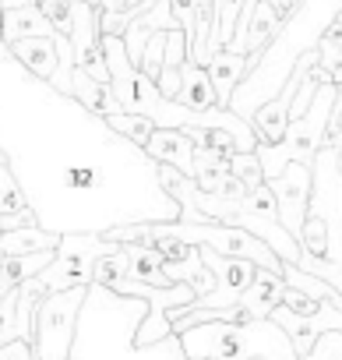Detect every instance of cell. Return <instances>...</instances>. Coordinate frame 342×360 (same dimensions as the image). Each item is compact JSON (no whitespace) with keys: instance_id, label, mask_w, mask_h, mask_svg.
I'll return each mask as SVG.
<instances>
[{"instance_id":"1","label":"cell","mask_w":342,"mask_h":360,"mask_svg":"<svg viewBox=\"0 0 342 360\" xmlns=\"http://www.w3.org/2000/svg\"><path fill=\"white\" fill-rule=\"evenodd\" d=\"M338 11H342V0H300V4L282 18L279 36L261 53L254 71L237 85V92L230 99V110L240 113L244 120H251V113L282 89V82L289 78L296 57L303 50H314L317 36L338 18Z\"/></svg>"},{"instance_id":"2","label":"cell","mask_w":342,"mask_h":360,"mask_svg":"<svg viewBox=\"0 0 342 360\" xmlns=\"http://www.w3.org/2000/svg\"><path fill=\"white\" fill-rule=\"evenodd\" d=\"M184 360H300L272 318L202 321L177 335Z\"/></svg>"},{"instance_id":"3","label":"cell","mask_w":342,"mask_h":360,"mask_svg":"<svg viewBox=\"0 0 342 360\" xmlns=\"http://www.w3.org/2000/svg\"><path fill=\"white\" fill-rule=\"evenodd\" d=\"M103 53H106V68H110V89H113L117 106L124 113H141L155 127H188V124H195V110L159 96L155 82L148 75H141L127 60L120 36H103Z\"/></svg>"},{"instance_id":"4","label":"cell","mask_w":342,"mask_h":360,"mask_svg":"<svg viewBox=\"0 0 342 360\" xmlns=\"http://www.w3.org/2000/svg\"><path fill=\"white\" fill-rule=\"evenodd\" d=\"M331 103H335V85H317L310 106H307L300 117L289 120L282 141H275V145H261V141H258L254 155H258V162H261L265 180H275L289 162H307V166L314 162L317 148L328 141Z\"/></svg>"},{"instance_id":"5","label":"cell","mask_w":342,"mask_h":360,"mask_svg":"<svg viewBox=\"0 0 342 360\" xmlns=\"http://www.w3.org/2000/svg\"><path fill=\"white\" fill-rule=\"evenodd\" d=\"M85 300H88V286H71V290L46 293L36 304V318H32V356L36 360H71L74 328L85 311Z\"/></svg>"},{"instance_id":"6","label":"cell","mask_w":342,"mask_h":360,"mask_svg":"<svg viewBox=\"0 0 342 360\" xmlns=\"http://www.w3.org/2000/svg\"><path fill=\"white\" fill-rule=\"evenodd\" d=\"M120 244L106 240L103 233H60L53 262L36 276L43 293L71 290V286H92V265L103 255H113Z\"/></svg>"},{"instance_id":"7","label":"cell","mask_w":342,"mask_h":360,"mask_svg":"<svg viewBox=\"0 0 342 360\" xmlns=\"http://www.w3.org/2000/svg\"><path fill=\"white\" fill-rule=\"evenodd\" d=\"M8 53L39 82L53 85L60 96L71 99V78H74V53H71V39L53 32V36H29L8 46Z\"/></svg>"},{"instance_id":"8","label":"cell","mask_w":342,"mask_h":360,"mask_svg":"<svg viewBox=\"0 0 342 360\" xmlns=\"http://www.w3.org/2000/svg\"><path fill=\"white\" fill-rule=\"evenodd\" d=\"M265 184L275 195L279 223L300 240L303 219H307V205H310V166L307 162H289L275 180H265Z\"/></svg>"},{"instance_id":"9","label":"cell","mask_w":342,"mask_h":360,"mask_svg":"<svg viewBox=\"0 0 342 360\" xmlns=\"http://www.w3.org/2000/svg\"><path fill=\"white\" fill-rule=\"evenodd\" d=\"M268 318L289 335L296 356H307L321 332H331V328L342 332V304H331V300H321V307H317L314 314H293L289 307L279 304Z\"/></svg>"},{"instance_id":"10","label":"cell","mask_w":342,"mask_h":360,"mask_svg":"<svg viewBox=\"0 0 342 360\" xmlns=\"http://www.w3.org/2000/svg\"><path fill=\"white\" fill-rule=\"evenodd\" d=\"M141 152L159 166H173L177 173L195 176V141L177 127H155Z\"/></svg>"},{"instance_id":"11","label":"cell","mask_w":342,"mask_h":360,"mask_svg":"<svg viewBox=\"0 0 342 360\" xmlns=\"http://www.w3.org/2000/svg\"><path fill=\"white\" fill-rule=\"evenodd\" d=\"M205 71H209V82H212V89H216V106H230L237 85L251 75V57L233 53V50H216V53L209 57Z\"/></svg>"},{"instance_id":"12","label":"cell","mask_w":342,"mask_h":360,"mask_svg":"<svg viewBox=\"0 0 342 360\" xmlns=\"http://www.w3.org/2000/svg\"><path fill=\"white\" fill-rule=\"evenodd\" d=\"M282 290H286V279L282 276H275V272H268V269H254V279H251V286L240 293V300H237V307L254 321V318H268L279 304H282Z\"/></svg>"},{"instance_id":"13","label":"cell","mask_w":342,"mask_h":360,"mask_svg":"<svg viewBox=\"0 0 342 360\" xmlns=\"http://www.w3.org/2000/svg\"><path fill=\"white\" fill-rule=\"evenodd\" d=\"M279 29H282V15L268 4V0H258L254 15H251V25H247V36H244V53L251 57V71L261 60V53L272 46V39L279 36Z\"/></svg>"},{"instance_id":"14","label":"cell","mask_w":342,"mask_h":360,"mask_svg":"<svg viewBox=\"0 0 342 360\" xmlns=\"http://www.w3.org/2000/svg\"><path fill=\"white\" fill-rule=\"evenodd\" d=\"M60 233L43 230L39 223L18 226V230H0V258H18V255H36V251H57Z\"/></svg>"},{"instance_id":"15","label":"cell","mask_w":342,"mask_h":360,"mask_svg":"<svg viewBox=\"0 0 342 360\" xmlns=\"http://www.w3.org/2000/svg\"><path fill=\"white\" fill-rule=\"evenodd\" d=\"M53 32L57 29L50 25V18L43 15L39 4L4 11V18H0V43H4V46H11L18 39H29V36H53Z\"/></svg>"},{"instance_id":"16","label":"cell","mask_w":342,"mask_h":360,"mask_svg":"<svg viewBox=\"0 0 342 360\" xmlns=\"http://www.w3.org/2000/svg\"><path fill=\"white\" fill-rule=\"evenodd\" d=\"M71 99H74L78 106H85L88 113H96V117H110V113L120 110L113 89H110L106 82L88 78V75L78 71V68H74V78H71Z\"/></svg>"},{"instance_id":"17","label":"cell","mask_w":342,"mask_h":360,"mask_svg":"<svg viewBox=\"0 0 342 360\" xmlns=\"http://www.w3.org/2000/svg\"><path fill=\"white\" fill-rule=\"evenodd\" d=\"M57 251H36V255H18V258H0V300L8 293H15L25 279L39 276Z\"/></svg>"},{"instance_id":"18","label":"cell","mask_w":342,"mask_h":360,"mask_svg":"<svg viewBox=\"0 0 342 360\" xmlns=\"http://www.w3.org/2000/svg\"><path fill=\"white\" fill-rule=\"evenodd\" d=\"M173 103H180L188 110H209V106H216V89H212L209 71L202 64H191V60L180 64V92H177Z\"/></svg>"},{"instance_id":"19","label":"cell","mask_w":342,"mask_h":360,"mask_svg":"<svg viewBox=\"0 0 342 360\" xmlns=\"http://www.w3.org/2000/svg\"><path fill=\"white\" fill-rule=\"evenodd\" d=\"M216 4V22H212V36H209V57L223 46H230L233 39V29H237V18L244 11V0H212Z\"/></svg>"},{"instance_id":"20","label":"cell","mask_w":342,"mask_h":360,"mask_svg":"<svg viewBox=\"0 0 342 360\" xmlns=\"http://www.w3.org/2000/svg\"><path fill=\"white\" fill-rule=\"evenodd\" d=\"M103 120H106V127H110L113 134L134 141L138 148H145V141H148L152 131H155V124H152L148 117H141V113H124V110H117V113H110V117H103Z\"/></svg>"},{"instance_id":"21","label":"cell","mask_w":342,"mask_h":360,"mask_svg":"<svg viewBox=\"0 0 342 360\" xmlns=\"http://www.w3.org/2000/svg\"><path fill=\"white\" fill-rule=\"evenodd\" d=\"M22 209H29V198H25V191L18 188L11 166L4 162V166H0V216H15V212H22Z\"/></svg>"},{"instance_id":"22","label":"cell","mask_w":342,"mask_h":360,"mask_svg":"<svg viewBox=\"0 0 342 360\" xmlns=\"http://www.w3.org/2000/svg\"><path fill=\"white\" fill-rule=\"evenodd\" d=\"M230 173L244 180L247 191L258 188V184H265V173H261V162H258L254 152H233V155H230Z\"/></svg>"},{"instance_id":"23","label":"cell","mask_w":342,"mask_h":360,"mask_svg":"<svg viewBox=\"0 0 342 360\" xmlns=\"http://www.w3.org/2000/svg\"><path fill=\"white\" fill-rule=\"evenodd\" d=\"M191 180H195V188H198L202 195H219V191H223V184L230 180V162H212V166H198Z\"/></svg>"},{"instance_id":"24","label":"cell","mask_w":342,"mask_h":360,"mask_svg":"<svg viewBox=\"0 0 342 360\" xmlns=\"http://www.w3.org/2000/svg\"><path fill=\"white\" fill-rule=\"evenodd\" d=\"M43 15L50 18V25L60 32V36H71V25H74V0H39Z\"/></svg>"},{"instance_id":"25","label":"cell","mask_w":342,"mask_h":360,"mask_svg":"<svg viewBox=\"0 0 342 360\" xmlns=\"http://www.w3.org/2000/svg\"><path fill=\"white\" fill-rule=\"evenodd\" d=\"M300 360H342V332H338V328L321 332L317 342L310 346V353L300 356Z\"/></svg>"},{"instance_id":"26","label":"cell","mask_w":342,"mask_h":360,"mask_svg":"<svg viewBox=\"0 0 342 360\" xmlns=\"http://www.w3.org/2000/svg\"><path fill=\"white\" fill-rule=\"evenodd\" d=\"M184 60H188V36L180 29H169L166 32V50H162V64L180 68Z\"/></svg>"},{"instance_id":"27","label":"cell","mask_w":342,"mask_h":360,"mask_svg":"<svg viewBox=\"0 0 342 360\" xmlns=\"http://www.w3.org/2000/svg\"><path fill=\"white\" fill-rule=\"evenodd\" d=\"M0 360H36V356H32V342H29V339L0 342Z\"/></svg>"},{"instance_id":"28","label":"cell","mask_w":342,"mask_h":360,"mask_svg":"<svg viewBox=\"0 0 342 360\" xmlns=\"http://www.w3.org/2000/svg\"><path fill=\"white\" fill-rule=\"evenodd\" d=\"M32 223H36L32 205L22 209V212H15V216H0V230H18V226H32Z\"/></svg>"},{"instance_id":"29","label":"cell","mask_w":342,"mask_h":360,"mask_svg":"<svg viewBox=\"0 0 342 360\" xmlns=\"http://www.w3.org/2000/svg\"><path fill=\"white\" fill-rule=\"evenodd\" d=\"M29 4H39V0H0L4 11H15V8H29Z\"/></svg>"},{"instance_id":"30","label":"cell","mask_w":342,"mask_h":360,"mask_svg":"<svg viewBox=\"0 0 342 360\" xmlns=\"http://www.w3.org/2000/svg\"><path fill=\"white\" fill-rule=\"evenodd\" d=\"M127 4H131V8H148L152 0H127Z\"/></svg>"},{"instance_id":"31","label":"cell","mask_w":342,"mask_h":360,"mask_svg":"<svg viewBox=\"0 0 342 360\" xmlns=\"http://www.w3.org/2000/svg\"><path fill=\"white\" fill-rule=\"evenodd\" d=\"M4 162H8V159H4V155H0V166H4Z\"/></svg>"},{"instance_id":"32","label":"cell","mask_w":342,"mask_h":360,"mask_svg":"<svg viewBox=\"0 0 342 360\" xmlns=\"http://www.w3.org/2000/svg\"><path fill=\"white\" fill-rule=\"evenodd\" d=\"M0 18H4V8H0Z\"/></svg>"}]
</instances>
